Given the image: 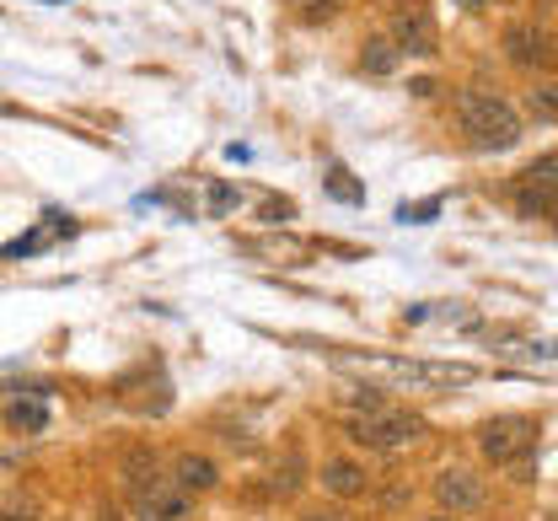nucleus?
<instances>
[{
    "label": "nucleus",
    "mask_w": 558,
    "mask_h": 521,
    "mask_svg": "<svg viewBox=\"0 0 558 521\" xmlns=\"http://www.w3.org/2000/svg\"><path fill=\"white\" fill-rule=\"evenodd\" d=\"M457 124H462V135H468L473 150H510L521 141L515 108L499 102V97H488V92H462L457 97Z\"/></svg>",
    "instance_id": "f257e3e1"
},
{
    "label": "nucleus",
    "mask_w": 558,
    "mask_h": 521,
    "mask_svg": "<svg viewBox=\"0 0 558 521\" xmlns=\"http://www.w3.org/2000/svg\"><path fill=\"white\" fill-rule=\"evenodd\" d=\"M418 431H424V420H418V414H403V409H365V414L349 420V436H354L360 447H371V451L414 447Z\"/></svg>",
    "instance_id": "f03ea898"
},
{
    "label": "nucleus",
    "mask_w": 558,
    "mask_h": 521,
    "mask_svg": "<svg viewBox=\"0 0 558 521\" xmlns=\"http://www.w3.org/2000/svg\"><path fill=\"white\" fill-rule=\"evenodd\" d=\"M478 447H484L488 462H515L521 451L537 447V420L526 414H505V420H488L478 431Z\"/></svg>",
    "instance_id": "7ed1b4c3"
},
{
    "label": "nucleus",
    "mask_w": 558,
    "mask_h": 521,
    "mask_svg": "<svg viewBox=\"0 0 558 521\" xmlns=\"http://www.w3.org/2000/svg\"><path fill=\"white\" fill-rule=\"evenodd\" d=\"M381 372L392 381H409V387H457V381H473V366H440V361H381Z\"/></svg>",
    "instance_id": "20e7f679"
},
{
    "label": "nucleus",
    "mask_w": 558,
    "mask_h": 521,
    "mask_svg": "<svg viewBox=\"0 0 558 521\" xmlns=\"http://www.w3.org/2000/svg\"><path fill=\"white\" fill-rule=\"evenodd\" d=\"M435 500L457 517V511H478L484 506V478L478 473H468V468H446L440 478H435Z\"/></svg>",
    "instance_id": "39448f33"
},
{
    "label": "nucleus",
    "mask_w": 558,
    "mask_h": 521,
    "mask_svg": "<svg viewBox=\"0 0 558 521\" xmlns=\"http://www.w3.org/2000/svg\"><path fill=\"white\" fill-rule=\"evenodd\" d=\"M392 49H398V54H435V22H429L424 5L398 11V22H392Z\"/></svg>",
    "instance_id": "423d86ee"
},
{
    "label": "nucleus",
    "mask_w": 558,
    "mask_h": 521,
    "mask_svg": "<svg viewBox=\"0 0 558 521\" xmlns=\"http://www.w3.org/2000/svg\"><path fill=\"white\" fill-rule=\"evenodd\" d=\"M183 517H189V495L178 484H150L135 506V521H183Z\"/></svg>",
    "instance_id": "0eeeda50"
},
{
    "label": "nucleus",
    "mask_w": 558,
    "mask_h": 521,
    "mask_svg": "<svg viewBox=\"0 0 558 521\" xmlns=\"http://www.w3.org/2000/svg\"><path fill=\"white\" fill-rule=\"evenodd\" d=\"M215 462L209 457H194V451H183L178 462H172V484L183 489V495H205V489H215Z\"/></svg>",
    "instance_id": "6e6552de"
},
{
    "label": "nucleus",
    "mask_w": 558,
    "mask_h": 521,
    "mask_svg": "<svg viewBox=\"0 0 558 521\" xmlns=\"http://www.w3.org/2000/svg\"><path fill=\"white\" fill-rule=\"evenodd\" d=\"M365 484H371V473H365L360 462H344V457H339V462H328V468H323V489H328V495H339V500L365 495Z\"/></svg>",
    "instance_id": "1a4fd4ad"
},
{
    "label": "nucleus",
    "mask_w": 558,
    "mask_h": 521,
    "mask_svg": "<svg viewBox=\"0 0 558 521\" xmlns=\"http://www.w3.org/2000/svg\"><path fill=\"white\" fill-rule=\"evenodd\" d=\"M5 425H11L16 436H38V431L49 425V403H44V392H27V398H16V403L5 409Z\"/></svg>",
    "instance_id": "9d476101"
},
{
    "label": "nucleus",
    "mask_w": 558,
    "mask_h": 521,
    "mask_svg": "<svg viewBox=\"0 0 558 521\" xmlns=\"http://www.w3.org/2000/svg\"><path fill=\"white\" fill-rule=\"evenodd\" d=\"M510 60L526 65V71H532V65H548V38H543L537 27H515V33H510Z\"/></svg>",
    "instance_id": "9b49d317"
},
{
    "label": "nucleus",
    "mask_w": 558,
    "mask_h": 521,
    "mask_svg": "<svg viewBox=\"0 0 558 521\" xmlns=\"http://www.w3.org/2000/svg\"><path fill=\"white\" fill-rule=\"evenodd\" d=\"M360 65L376 75H387L398 65V49H392V38H365V49H360Z\"/></svg>",
    "instance_id": "f8f14e48"
},
{
    "label": "nucleus",
    "mask_w": 558,
    "mask_h": 521,
    "mask_svg": "<svg viewBox=\"0 0 558 521\" xmlns=\"http://www.w3.org/2000/svg\"><path fill=\"white\" fill-rule=\"evenodd\" d=\"M328 194H333V199H349V205H360V199H365V189H360L354 178H344V167H333V172H328Z\"/></svg>",
    "instance_id": "ddd939ff"
},
{
    "label": "nucleus",
    "mask_w": 558,
    "mask_h": 521,
    "mask_svg": "<svg viewBox=\"0 0 558 521\" xmlns=\"http://www.w3.org/2000/svg\"><path fill=\"white\" fill-rule=\"evenodd\" d=\"M5 521H38V500L33 495H11L5 500Z\"/></svg>",
    "instance_id": "4468645a"
},
{
    "label": "nucleus",
    "mask_w": 558,
    "mask_h": 521,
    "mask_svg": "<svg viewBox=\"0 0 558 521\" xmlns=\"http://www.w3.org/2000/svg\"><path fill=\"white\" fill-rule=\"evenodd\" d=\"M236 205V189L231 183H209V216H226Z\"/></svg>",
    "instance_id": "2eb2a0df"
},
{
    "label": "nucleus",
    "mask_w": 558,
    "mask_h": 521,
    "mask_svg": "<svg viewBox=\"0 0 558 521\" xmlns=\"http://www.w3.org/2000/svg\"><path fill=\"white\" fill-rule=\"evenodd\" d=\"M398 221H435V199H429V205H403Z\"/></svg>",
    "instance_id": "dca6fc26"
},
{
    "label": "nucleus",
    "mask_w": 558,
    "mask_h": 521,
    "mask_svg": "<svg viewBox=\"0 0 558 521\" xmlns=\"http://www.w3.org/2000/svg\"><path fill=\"white\" fill-rule=\"evenodd\" d=\"M532 108H537L543 119H554V92H532Z\"/></svg>",
    "instance_id": "f3484780"
},
{
    "label": "nucleus",
    "mask_w": 558,
    "mask_h": 521,
    "mask_svg": "<svg viewBox=\"0 0 558 521\" xmlns=\"http://www.w3.org/2000/svg\"><path fill=\"white\" fill-rule=\"evenodd\" d=\"M264 216H269V221H290V205H284V199H275V205H269Z\"/></svg>",
    "instance_id": "a211bd4d"
},
{
    "label": "nucleus",
    "mask_w": 558,
    "mask_h": 521,
    "mask_svg": "<svg viewBox=\"0 0 558 521\" xmlns=\"http://www.w3.org/2000/svg\"><path fill=\"white\" fill-rule=\"evenodd\" d=\"M301 521H344V511H306Z\"/></svg>",
    "instance_id": "6ab92c4d"
},
{
    "label": "nucleus",
    "mask_w": 558,
    "mask_h": 521,
    "mask_svg": "<svg viewBox=\"0 0 558 521\" xmlns=\"http://www.w3.org/2000/svg\"><path fill=\"white\" fill-rule=\"evenodd\" d=\"M429 521H451V517H429Z\"/></svg>",
    "instance_id": "aec40b11"
}]
</instances>
